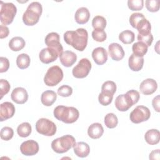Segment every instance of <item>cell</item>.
<instances>
[{
	"label": "cell",
	"instance_id": "cell-1",
	"mask_svg": "<svg viewBox=\"0 0 160 160\" xmlns=\"http://www.w3.org/2000/svg\"><path fill=\"white\" fill-rule=\"evenodd\" d=\"M88 39V31L84 28H78L76 31H68L64 34V40L66 43L79 51H83L85 49Z\"/></svg>",
	"mask_w": 160,
	"mask_h": 160
},
{
	"label": "cell",
	"instance_id": "cell-2",
	"mask_svg": "<svg viewBox=\"0 0 160 160\" xmlns=\"http://www.w3.org/2000/svg\"><path fill=\"white\" fill-rule=\"evenodd\" d=\"M54 116L59 121L66 124L76 122L79 116L78 110L74 107L58 106L54 109Z\"/></svg>",
	"mask_w": 160,
	"mask_h": 160
},
{
	"label": "cell",
	"instance_id": "cell-3",
	"mask_svg": "<svg viewBox=\"0 0 160 160\" xmlns=\"http://www.w3.org/2000/svg\"><path fill=\"white\" fill-rule=\"evenodd\" d=\"M42 12V5L39 2L30 3L22 15L23 22L27 26L35 25L38 22Z\"/></svg>",
	"mask_w": 160,
	"mask_h": 160
},
{
	"label": "cell",
	"instance_id": "cell-4",
	"mask_svg": "<svg viewBox=\"0 0 160 160\" xmlns=\"http://www.w3.org/2000/svg\"><path fill=\"white\" fill-rule=\"evenodd\" d=\"M75 144V138L71 135L67 134L53 140L51 142V148L54 152L62 154L73 148Z\"/></svg>",
	"mask_w": 160,
	"mask_h": 160
},
{
	"label": "cell",
	"instance_id": "cell-5",
	"mask_svg": "<svg viewBox=\"0 0 160 160\" xmlns=\"http://www.w3.org/2000/svg\"><path fill=\"white\" fill-rule=\"evenodd\" d=\"M16 12L17 8L13 3L1 1L0 19L3 25H9L12 23Z\"/></svg>",
	"mask_w": 160,
	"mask_h": 160
},
{
	"label": "cell",
	"instance_id": "cell-6",
	"mask_svg": "<svg viewBox=\"0 0 160 160\" xmlns=\"http://www.w3.org/2000/svg\"><path fill=\"white\" fill-rule=\"evenodd\" d=\"M62 78V69L58 66H53L48 69L44 77V82L48 86H54L59 84Z\"/></svg>",
	"mask_w": 160,
	"mask_h": 160
},
{
	"label": "cell",
	"instance_id": "cell-7",
	"mask_svg": "<svg viewBox=\"0 0 160 160\" xmlns=\"http://www.w3.org/2000/svg\"><path fill=\"white\" fill-rule=\"evenodd\" d=\"M37 132L42 135L52 136L56 132V126L51 120L46 118H41L36 123Z\"/></svg>",
	"mask_w": 160,
	"mask_h": 160
},
{
	"label": "cell",
	"instance_id": "cell-8",
	"mask_svg": "<svg viewBox=\"0 0 160 160\" xmlns=\"http://www.w3.org/2000/svg\"><path fill=\"white\" fill-rule=\"evenodd\" d=\"M151 116L150 110L146 106H138L130 113V120L135 124H138L148 120Z\"/></svg>",
	"mask_w": 160,
	"mask_h": 160
},
{
	"label": "cell",
	"instance_id": "cell-9",
	"mask_svg": "<svg viewBox=\"0 0 160 160\" xmlns=\"http://www.w3.org/2000/svg\"><path fill=\"white\" fill-rule=\"evenodd\" d=\"M91 69V62L87 58L81 59L72 70V73L76 78H86Z\"/></svg>",
	"mask_w": 160,
	"mask_h": 160
},
{
	"label": "cell",
	"instance_id": "cell-10",
	"mask_svg": "<svg viewBox=\"0 0 160 160\" xmlns=\"http://www.w3.org/2000/svg\"><path fill=\"white\" fill-rule=\"evenodd\" d=\"M134 104L135 102L128 92L119 95L115 100V106L119 111H126Z\"/></svg>",
	"mask_w": 160,
	"mask_h": 160
},
{
	"label": "cell",
	"instance_id": "cell-11",
	"mask_svg": "<svg viewBox=\"0 0 160 160\" xmlns=\"http://www.w3.org/2000/svg\"><path fill=\"white\" fill-rule=\"evenodd\" d=\"M44 42L48 48L56 50L59 52V55L62 53L63 48L60 43L59 35L57 32H52L48 34L45 38Z\"/></svg>",
	"mask_w": 160,
	"mask_h": 160
},
{
	"label": "cell",
	"instance_id": "cell-12",
	"mask_svg": "<svg viewBox=\"0 0 160 160\" xmlns=\"http://www.w3.org/2000/svg\"><path fill=\"white\" fill-rule=\"evenodd\" d=\"M59 56L60 55L56 50L48 47L40 51L39 58L42 63L49 64L56 61Z\"/></svg>",
	"mask_w": 160,
	"mask_h": 160
},
{
	"label": "cell",
	"instance_id": "cell-13",
	"mask_svg": "<svg viewBox=\"0 0 160 160\" xmlns=\"http://www.w3.org/2000/svg\"><path fill=\"white\" fill-rule=\"evenodd\" d=\"M39 144L34 140L24 141L20 146L21 153L25 156H33L39 151Z\"/></svg>",
	"mask_w": 160,
	"mask_h": 160
},
{
	"label": "cell",
	"instance_id": "cell-14",
	"mask_svg": "<svg viewBox=\"0 0 160 160\" xmlns=\"http://www.w3.org/2000/svg\"><path fill=\"white\" fill-rule=\"evenodd\" d=\"M158 88L156 81L151 78H148L141 82L139 86L140 91L144 95L153 94Z\"/></svg>",
	"mask_w": 160,
	"mask_h": 160
},
{
	"label": "cell",
	"instance_id": "cell-15",
	"mask_svg": "<svg viewBox=\"0 0 160 160\" xmlns=\"http://www.w3.org/2000/svg\"><path fill=\"white\" fill-rule=\"evenodd\" d=\"M11 98L12 101L18 104L25 103L28 99V94L27 91L21 87L14 88L11 94Z\"/></svg>",
	"mask_w": 160,
	"mask_h": 160
},
{
	"label": "cell",
	"instance_id": "cell-16",
	"mask_svg": "<svg viewBox=\"0 0 160 160\" xmlns=\"http://www.w3.org/2000/svg\"><path fill=\"white\" fill-rule=\"evenodd\" d=\"M15 113V107L10 102H4L0 105V121H6L11 118Z\"/></svg>",
	"mask_w": 160,
	"mask_h": 160
},
{
	"label": "cell",
	"instance_id": "cell-17",
	"mask_svg": "<svg viewBox=\"0 0 160 160\" xmlns=\"http://www.w3.org/2000/svg\"><path fill=\"white\" fill-rule=\"evenodd\" d=\"M108 52L112 59L116 61L121 60L124 56V51L122 46L118 43L110 44L108 46Z\"/></svg>",
	"mask_w": 160,
	"mask_h": 160
},
{
	"label": "cell",
	"instance_id": "cell-18",
	"mask_svg": "<svg viewBox=\"0 0 160 160\" xmlns=\"http://www.w3.org/2000/svg\"><path fill=\"white\" fill-rule=\"evenodd\" d=\"M92 57L98 65H102L108 60V52L104 48L98 47L92 51Z\"/></svg>",
	"mask_w": 160,
	"mask_h": 160
},
{
	"label": "cell",
	"instance_id": "cell-19",
	"mask_svg": "<svg viewBox=\"0 0 160 160\" xmlns=\"http://www.w3.org/2000/svg\"><path fill=\"white\" fill-rule=\"evenodd\" d=\"M59 60L62 65L69 68L75 63L77 60V56L71 51H65L59 56Z\"/></svg>",
	"mask_w": 160,
	"mask_h": 160
},
{
	"label": "cell",
	"instance_id": "cell-20",
	"mask_svg": "<svg viewBox=\"0 0 160 160\" xmlns=\"http://www.w3.org/2000/svg\"><path fill=\"white\" fill-rule=\"evenodd\" d=\"M90 18V12L88 8L81 7L77 9L75 12L74 18L77 23L79 24H84L88 22Z\"/></svg>",
	"mask_w": 160,
	"mask_h": 160
},
{
	"label": "cell",
	"instance_id": "cell-21",
	"mask_svg": "<svg viewBox=\"0 0 160 160\" xmlns=\"http://www.w3.org/2000/svg\"><path fill=\"white\" fill-rule=\"evenodd\" d=\"M73 148L74 152L79 158H86L90 152V147L85 142H76Z\"/></svg>",
	"mask_w": 160,
	"mask_h": 160
},
{
	"label": "cell",
	"instance_id": "cell-22",
	"mask_svg": "<svg viewBox=\"0 0 160 160\" xmlns=\"http://www.w3.org/2000/svg\"><path fill=\"white\" fill-rule=\"evenodd\" d=\"M144 64L143 57H138L132 54L129 58L128 65L129 68L133 71H139L142 67Z\"/></svg>",
	"mask_w": 160,
	"mask_h": 160
},
{
	"label": "cell",
	"instance_id": "cell-23",
	"mask_svg": "<svg viewBox=\"0 0 160 160\" xmlns=\"http://www.w3.org/2000/svg\"><path fill=\"white\" fill-rule=\"evenodd\" d=\"M104 132L102 126L99 122H95L91 124L88 129V136L92 139H98L102 136Z\"/></svg>",
	"mask_w": 160,
	"mask_h": 160
},
{
	"label": "cell",
	"instance_id": "cell-24",
	"mask_svg": "<svg viewBox=\"0 0 160 160\" xmlns=\"http://www.w3.org/2000/svg\"><path fill=\"white\" fill-rule=\"evenodd\" d=\"M56 93L51 90H47L44 91L41 96V101L43 105L46 106H51L56 100Z\"/></svg>",
	"mask_w": 160,
	"mask_h": 160
},
{
	"label": "cell",
	"instance_id": "cell-25",
	"mask_svg": "<svg viewBox=\"0 0 160 160\" xmlns=\"http://www.w3.org/2000/svg\"><path fill=\"white\" fill-rule=\"evenodd\" d=\"M144 139L146 142L150 145L157 144L159 143L160 139L159 131L155 129H149L145 133Z\"/></svg>",
	"mask_w": 160,
	"mask_h": 160
},
{
	"label": "cell",
	"instance_id": "cell-26",
	"mask_svg": "<svg viewBox=\"0 0 160 160\" xmlns=\"http://www.w3.org/2000/svg\"><path fill=\"white\" fill-rule=\"evenodd\" d=\"M26 42L24 39L19 36L12 38L9 42V47L13 51H19L23 49Z\"/></svg>",
	"mask_w": 160,
	"mask_h": 160
},
{
	"label": "cell",
	"instance_id": "cell-27",
	"mask_svg": "<svg viewBox=\"0 0 160 160\" xmlns=\"http://www.w3.org/2000/svg\"><path fill=\"white\" fill-rule=\"evenodd\" d=\"M132 52L135 56L143 57L148 52V46L142 42H136L132 46Z\"/></svg>",
	"mask_w": 160,
	"mask_h": 160
},
{
	"label": "cell",
	"instance_id": "cell-28",
	"mask_svg": "<svg viewBox=\"0 0 160 160\" xmlns=\"http://www.w3.org/2000/svg\"><path fill=\"white\" fill-rule=\"evenodd\" d=\"M136 29H137L138 31L139 32L138 34H146L151 33V23L146 18H144L139 21Z\"/></svg>",
	"mask_w": 160,
	"mask_h": 160
},
{
	"label": "cell",
	"instance_id": "cell-29",
	"mask_svg": "<svg viewBox=\"0 0 160 160\" xmlns=\"http://www.w3.org/2000/svg\"><path fill=\"white\" fill-rule=\"evenodd\" d=\"M134 33L130 30L123 31L119 35V39L125 44L132 43L134 41Z\"/></svg>",
	"mask_w": 160,
	"mask_h": 160
},
{
	"label": "cell",
	"instance_id": "cell-30",
	"mask_svg": "<svg viewBox=\"0 0 160 160\" xmlns=\"http://www.w3.org/2000/svg\"><path fill=\"white\" fill-rule=\"evenodd\" d=\"M30 57L25 53H22L18 56L16 59V64L21 69H24L29 67L30 64Z\"/></svg>",
	"mask_w": 160,
	"mask_h": 160
},
{
	"label": "cell",
	"instance_id": "cell-31",
	"mask_svg": "<svg viewBox=\"0 0 160 160\" xmlns=\"http://www.w3.org/2000/svg\"><path fill=\"white\" fill-rule=\"evenodd\" d=\"M32 131V128L29 122H24L18 126V134L22 138H26L30 135Z\"/></svg>",
	"mask_w": 160,
	"mask_h": 160
},
{
	"label": "cell",
	"instance_id": "cell-32",
	"mask_svg": "<svg viewBox=\"0 0 160 160\" xmlns=\"http://www.w3.org/2000/svg\"><path fill=\"white\" fill-rule=\"evenodd\" d=\"M104 122L107 128L112 129L116 127L118 123V119L117 116L114 113H108L104 117Z\"/></svg>",
	"mask_w": 160,
	"mask_h": 160
},
{
	"label": "cell",
	"instance_id": "cell-33",
	"mask_svg": "<svg viewBox=\"0 0 160 160\" xmlns=\"http://www.w3.org/2000/svg\"><path fill=\"white\" fill-rule=\"evenodd\" d=\"M92 26L94 29L104 30L106 26V20L103 16H96L92 19Z\"/></svg>",
	"mask_w": 160,
	"mask_h": 160
},
{
	"label": "cell",
	"instance_id": "cell-34",
	"mask_svg": "<svg viewBox=\"0 0 160 160\" xmlns=\"http://www.w3.org/2000/svg\"><path fill=\"white\" fill-rule=\"evenodd\" d=\"M112 98L113 94L101 91V92L99 94L98 101L101 105L108 106L111 103Z\"/></svg>",
	"mask_w": 160,
	"mask_h": 160
},
{
	"label": "cell",
	"instance_id": "cell-35",
	"mask_svg": "<svg viewBox=\"0 0 160 160\" xmlns=\"http://www.w3.org/2000/svg\"><path fill=\"white\" fill-rule=\"evenodd\" d=\"M101 91L113 94L116 91V85L114 81H108L104 82L101 87Z\"/></svg>",
	"mask_w": 160,
	"mask_h": 160
},
{
	"label": "cell",
	"instance_id": "cell-36",
	"mask_svg": "<svg viewBox=\"0 0 160 160\" xmlns=\"http://www.w3.org/2000/svg\"><path fill=\"white\" fill-rule=\"evenodd\" d=\"M14 131L13 129L8 126L2 128L1 130L0 136L1 138L4 141H9L13 137Z\"/></svg>",
	"mask_w": 160,
	"mask_h": 160
},
{
	"label": "cell",
	"instance_id": "cell-37",
	"mask_svg": "<svg viewBox=\"0 0 160 160\" xmlns=\"http://www.w3.org/2000/svg\"><path fill=\"white\" fill-rule=\"evenodd\" d=\"M128 8L131 11H140L144 6L143 0H128Z\"/></svg>",
	"mask_w": 160,
	"mask_h": 160
},
{
	"label": "cell",
	"instance_id": "cell-38",
	"mask_svg": "<svg viewBox=\"0 0 160 160\" xmlns=\"http://www.w3.org/2000/svg\"><path fill=\"white\" fill-rule=\"evenodd\" d=\"M92 37L94 40L98 42H103L106 39V32L102 29H94L92 32Z\"/></svg>",
	"mask_w": 160,
	"mask_h": 160
},
{
	"label": "cell",
	"instance_id": "cell-39",
	"mask_svg": "<svg viewBox=\"0 0 160 160\" xmlns=\"http://www.w3.org/2000/svg\"><path fill=\"white\" fill-rule=\"evenodd\" d=\"M145 18L143 14L140 12H135L132 13L129 18V23L132 26V28H136L139 22L141 20Z\"/></svg>",
	"mask_w": 160,
	"mask_h": 160
},
{
	"label": "cell",
	"instance_id": "cell-40",
	"mask_svg": "<svg viewBox=\"0 0 160 160\" xmlns=\"http://www.w3.org/2000/svg\"><path fill=\"white\" fill-rule=\"evenodd\" d=\"M146 7L150 12H157L159 9V0H146Z\"/></svg>",
	"mask_w": 160,
	"mask_h": 160
},
{
	"label": "cell",
	"instance_id": "cell-41",
	"mask_svg": "<svg viewBox=\"0 0 160 160\" xmlns=\"http://www.w3.org/2000/svg\"><path fill=\"white\" fill-rule=\"evenodd\" d=\"M137 38L139 42H142L144 43L148 47L151 45L153 41V36L151 32L146 34H138Z\"/></svg>",
	"mask_w": 160,
	"mask_h": 160
},
{
	"label": "cell",
	"instance_id": "cell-42",
	"mask_svg": "<svg viewBox=\"0 0 160 160\" xmlns=\"http://www.w3.org/2000/svg\"><path fill=\"white\" fill-rule=\"evenodd\" d=\"M72 93V89L68 85H62L58 89V95L62 97H69Z\"/></svg>",
	"mask_w": 160,
	"mask_h": 160
},
{
	"label": "cell",
	"instance_id": "cell-43",
	"mask_svg": "<svg viewBox=\"0 0 160 160\" xmlns=\"http://www.w3.org/2000/svg\"><path fill=\"white\" fill-rule=\"evenodd\" d=\"M10 84L9 82L6 80L1 79L0 80V95H1V99L2 98V97L6 94L10 90Z\"/></svg>",
	"mask_w": 160,
	"mask_h": 160
},
{
	"label": "cell",
	"instance_id": "cell-44",
	"mask_svg": "<svg viewBox=\"0 0 160 160\" xmlns=\"http://www.w3.org/2000/svg\"><path fill=\"white\" fill-rule=\"evenodd\" d=\"M0 62H1L0 72L2 73V72H6L9 68V62L8 59L5 57H1Z\"/></svg>",
	"mask_w": 160,
	"mask_h": 160
},
{
	"label": "cell",
	"instance_id": "cell-45",
	"mask_svg": "<svg viewBox=\"0 0 160 160\" xmlns=\"http://www.w3.org/2000/svg\"><path fill=\"white\" fill-rule=\"evenodd\" d=\"M9 33V28L6 26L5 25H1L0 26V38L3 39L8 36Z\"/></svg>",
	"mask_w": 160,
	"mask_h": 160
},
{
	"label": "cell",
	"instance_id": "cell-46",
	"mask_svg": "<svg viewBox=\"0 0 160 160\" xmlns=\"http://www.w3.org/2000/svg\"><path fill=\"white\" fill-rule=\"evenodd\" d=\"M159 101H160L159 95H158L157 96L154 98L152 101V104L153 108L156 112H159Z\"/></svg>",
	"mask_w": 160,
	"mask_h": 160
},
{
	"label": "cell",
	"instance_id": "cell-47",
	"mask_svg": "<svg viewBox=\"0 0 160 160\" xmlns=\"http://www.w3.org/2000/svg\"><path fill=\"white\" fill-rule=\"evenodd\" d=\"M159 149H156L152 151L150 154H149V159H159Z\"/></svg>",
	"mask_w": 160,
	"mask_h": 160
}]
</instances>
